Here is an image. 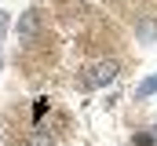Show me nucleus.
Here are the masks:
<instances>
[{
  "mask_svg": "<svg viewBox=\"0 0 157 146\" xmlns=\"http://www.w3.org/2000/svg\"><path fill=\"white\" fill-rule=\"evenodd\" d=\"M113 77H117V62H95L88 77H84V84H91V88H106V84H113Z\"/></svg>",
  "mask_w": 157,
  "mask_h": 146,
  "instance_id": "1",
  "label": "nucleus"
},
{
  "mask_svg": "<svg viewBox=\"0 0 157 146\" xmlns=\"http://www.w3.org/2000/svg\"><path fill=\"white\" fill-rule=\"evenodd\" d=\"M37 29H40V15H37V11H26V15H22V22H18L22 40H33V36H37Z\"/></svg>",
  "mask_w": 157,
  "mask_h": 146,
  "instance_id": "2",
  "label": "nucleus"
},
{
  "mask_svg": "<svg viewBox=\"0 0 157 146\" xmlns=\"http://www.w3.org/2000/svg\"><path fill=\"white\" fill-rule=\"evenodd\" d=\"M154 91H157V73H154V77H146V80L139 84V91H135V95H139V99H146V95H154Z\"/></svg>",
  "mask_w": 157,
  "mask_h": 146,
  "instance_id": "3",
  "label": "nucleus"
},
{
  "mask_svg": "<svg viewBox=\"0 0 157 146\" xmlns=\"http://www.w3.org/2000/svg\"><path fill=\"white\" fill-rule=\"evenodd\" d=\"M29 146H55V143H51L48 132H40V128H37V132H29Z\"/></svg>",
  "mask_w": 157,
  "mask_h": 146,
  "instance_id": "4",
  "label": "nucleus"
},
{
  "mask_svg": "<svg viewBox=\"0 0 157 146\" xmlns=\"http://www.w3.org/2000/svg\"><path fill=\"white\" fill-rule=\"evenodd\" d=\"M139 36H143V40H150V36H157V26H154V22H143V29H139Z\"/></svg>",
  "mask_w": 157,
  "mask_h": 146,
  "instance_id": "5",
  "label": "nucleus"
},
{
  "mask_svg": "<svg viewBox=\"0 0 157 146\" xmlns=\"http://www.w3.org/2000/svg\"><path fill=\"white\" fill-rule=\"evenodd\" d=\"M154 143H157L154 135H135V139H132V146H154Z\"/></svg>",
  "mask_w": 157,
  "mask_h": 146,
  "instance_id": "6",
  "label": "nucleus"
},
{
  "mask_svg": "<svg viewBox=\"0 0 157 146\" xmlns=\"http://www.w3.org/2000/svg\"><path fill=\"white\" fill-rule=\"evenodd\" d=\"M40 113H48V99H37L33 102V117H40Z\"/></svg>",
  "mask_w": 157,
  "mask_h": 146,
  "instance_id": "7",
  "label": "nucleus"
}]
</instances>
